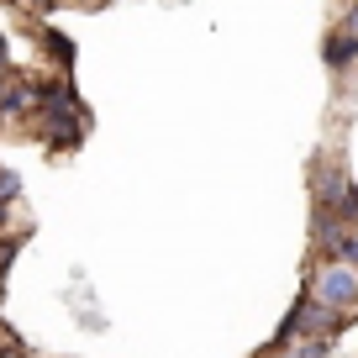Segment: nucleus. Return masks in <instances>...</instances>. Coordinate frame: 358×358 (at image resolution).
<instances>
[{"label":"nucleus","instance_id":"obj_1","mask_svg":"<svg viewBox=\"0 0 358 358\" xmlns=\"http://www.w3.org/2000/svg\"><path fill=\"white\" fill-rule=\"evenodd\" d=\"M311 295H316V301H327L332 311L353 306V301H358V268H353V264H327L322 274L311 280Z\"/></svg>","mask_w":358,"mask_h":358},{"label":"nucleus","instance_id":"obj_2","mask_svg":"<svg viewBox=\"0 0 358 358\" xmlns=\"http://www.w3.org/2000/svg\"><path fill=\"white\" fill-rule=\"evenodd\" d=\"M327 58H332L337 69H343V64H353V58H358V37H337V43L327 48Z\"/></svg>","mask_w":358,"mask_h":358},{"label":"nucleus","instance_id":"obj_3","mask_svg":"<svg viewBox=\"0 0 358 358\" xmlns=\"http://www.w3.org/2000/svg\"><path fill=\"white\" fill-rule=\"evenodd\" d=\"M337 258L358 268V227H343V237H337Z\"/></svg>","mask_w":358,"mask_h":358},{"label":"nucleus","instance_id":"obj_4","mask_svg":"<svg viewBox=\"0 0 358 358\" xmlns=\"http://www.w3.org/2000/svg\"><path fill=\"white\" fill-rule=\"evenodd\" d=\"M348 37H358V11H353V16H348Z\"/></svg>","mask_w":358,"mask_h":358},{"label":"nucleus","instance_id":"obj_5","mask_svg":"<svg viewBox=\"0 0 358 358\" xmlns=\"http://www.w3.org/2000/svg\"><path fill=\"white\" fill-rule=\"evenodd\" d=\"M0 268H6V264H0Z\"/></svg>","mask_w":358,"mask_h":358}]
</instances>
